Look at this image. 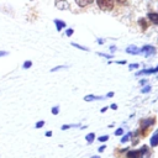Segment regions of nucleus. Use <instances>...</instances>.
I'll return each instance as SVG.
<instances>
[{"label": "nucleus", "instance_id": "4", "mask_svg": "<svg viewBox=\"0 0 158 158\" xmlns=\"http://www.w3.org/2000/svg\"><path fill=\"white\" fill-rule=\"evenodd\" d=\"M142 52H143L146 56H149V54H153V53L156 52V48L152 47V46H143Z\"/></svg>", "mask_w": 158, "mask_h": 158}, {"label": "nucleus", "instance_id": "11", "mask_svg": "<svg viewBox=\"0 0 158 158\" xmlns=\"http://www.w3.org/2000/svg\"><path fill=\"white\" fill-rule=\"evenodd\" d=\"M54 23H56V26H57V31H60V30H62V27H64V26H65V23H64V22H62V21H59V20H54Z\"/></svg>", "mask_w": 158, "mask_h": 158}, {"label": "nucleus", "instance_id": "2", "mask_svg": "<svg viewBox=\"0 0 158 158\" xmlns=\"http://www.w3.org/2000/svg\"><path fill=\"white\" fill-rule=\"evenodd\" d=\"M96 4L101 10L105 11H110L114 9V0H96Z\"/></svg>", "mask_w": 158, "mask_h": 158}, {"label": "nucleus", "instance_id": "8", "mask_svg": "<svg viewBox=\"0 0 158 158\" xmlns=\"http://www.w3.org/2000/svg\"><path fill=\"white\" fill-rule=\"evenodd\" d=\"M148 19H149L153 23L158 25V14H156V12H149V14H148Z\"/></svg>", "mask_w": 158, "mask_h": 158}, {"label": "nucleus", "instance_id": "26", "mask_svg": "<svg viewBox=\"0 0 158 158\" xmlns=\"http://www.w3.org/2000/svg\"><path fill=\"white\" fill-rule=\"evenodd\" d=\"M4 54H6L5 52H0V56H4Z\"/></svg>", "mask_w": 158, "mask_h": 158}, {"label": "nucleus", "instance_id": "21", "mask_svg": "<svg viewBox=\"0 0 158 158\" xmlns=\"http://www.w3.org/2000/svg\"><path fill=\"white\" fill-rule=\"evenodd\" d=\"M52 112H53L54 115H56V114H58V107H53V109H52Z\"/></svg>", "mask_w": 158, "mask_h": 158}, {"label": "nucleus", "instance_id": "15", "mask_svg": "<svg viewBox=\"0 0 158 158\" xmlns=\"http://www.w3.org/2000/svg\"><path fill=\"white\" fill-rule=\"evenodd\" d=\"M122 132H123V130H122V128H118V130H116L115 135H116V136H120V135H122Z\"/></svg>", "mask_w": 158, "mask_h": 158}, {"label": "nucleus", "instance_id": "6", "mask_svg": "<svg viewBox=\"0 0 158 158\" xmlns=\"http://www.w3.org/2000/svg\"><path fill=\"white\" fill-rule=\"evenodd\" d=\"M93 1H94V0H75L77 5L80 6V7H85V6L90 5V4H93Z\"/></svg>", "mask_w": 158, "mask_h": 158}, {"label": "nucleus", "instance_id": "12", "mask_svg": "<svg viewBox=\"0 0 158 158\" xmlns=\"http://www.w3.org/2000/svg\"><path fill=\"white\" fill-rule=\"evenodd\" d=\"M154 72H158V67H157L156 69H148V70H141V72H138L137 74H138V75H141V74H149V73H154Z\"/></svg>", "mask_w": 158, "mask_h": 158}, {"label": "nucleus", "instance_id": "9", "mask_svg": "<svg viewBox=\"0 0 158 158\" xmlns=\"http://www.w3.org/2000/svg\"><path fill=\"white\" fill-rule=\"evenodd\" d=\"M126 52H127V53H135V54H137L139 51H138V48H137L136 46H130V47H127Z\"/></svg>", "mask_w": 158, "mask_h": 158}, {"label": "nucleus", "instance_id": "5", "mask_svg": "<svg viewBox=\"0 0 158 158\" xmlns=\"http://www.w3.org/2000/svg\"><path fill=\"white\" fill-rule=\"evenodd\" d=\"M126 158H141L139 151L135 149V151H128V153L126 154Z\"/></svg>", "mask_w": 158, "mask_h": 158}, {"label": "nucleus", "instance_id": "18", "mask_svg": "<svg viewBox=\"0 0 158 158\" xmlns=\"http://www.w3.org/2000/svg\"><path fill=\"white\" fill-rule=\"evenodd\" d=\"M43 125H44V122H43V121H40V122H37V125H36V127H37V128H40V127H42Z\"/></svg>", "mask_w": 158, "mask_h": 158}, {"label": "nucleus", "instance_id": "16", "mask_svg": "<svg viewBox=\"0 0 158 158\" xmlns=\"http://www.w3.org/2000/svg\"><path fill=\"white\" fill-rule=\"evenodd\" d=\"M107 138H109L107 136H101V137H99V141L100 142H104V141H107Z\"/></svg>", "mask_w": 158, "mask_h": 158}, {"label": "nucleus", "instance_id": "13", "mask_svg": "<svg viewBox=\"0 0 158 158\" xmlns=\"http://www.w3.org/2000/svg\"><path fill=\"white\" fill-rule=\"evenodd\" d=\"M85 138H86V141H88L89 143H91V142L94 141V138H95V135H94V133H89V135H88Z\"/></svg>", "mask_w": 158, "mask_h": 158}, {"label": "nucleus", "instance_id": "19", "mask_svg": "<svg viewBox=\"0 0 158 158\" xmlns=\"http://www.w3.org/2000/svg\"><path fill=\"white\" fill-rule=\"evenodd\" d=\"M151 90V86H146L144 89H142V93H148Z\"/></svg>", "mask_w": 158, "mask_h": 158}, {"label": "nucleus", "instance_id": "22", "mask_svg": "<svg viewBox=\"0 0 158 158\" xmlns=\"http://www.w3.org/2000/svg\"><path fill=\"white\" fill-rule=\"evenodd\" d=\"M105 149V146H101V147H99V152H102Z\"/></svg>", "mask_w": 158, "mask_h": 158}, {"label": "nucleus", "instance_id": "7", "mask_svg": "<svg viewBox=\"0 0 158 158\" xmlns=\"http://www.w3.org/2000/svg\"><path fill=\"white\" fill-rule=\"evenodd\" d=\"M151 146H152V147L158 146V130L153 133V136H152V138H151Z\"/></svg>", "mask_w": 158, "mask_h": 158}, {"label": "nucleus", "instance_id": "14", "mask_svg": "<svg viewBox=\"0 0 158 158\" xmlns=\"http://www.w3.org/2000/svg\"><path fill=\"white\" fill-rule=\"evenodd\" d=\"M131 135H132V133H131V132H128V133H127L126 136H123V137L121 138V142H122V143H125V142H127V141H128V138L131 137Z\"/></svg>", "mask_w": 158, "mask_h": 158}, {"label": "nucleus", "instance_id": "27", "mask_svg": "<svg viewBox=\"0 0 158 158\" xmlns=\"http://www.w3.org/2000/svg\"><path fill=\"white\" fill-rule=\"evenodd\" d=\"M91 158H99V157H98V156H95V157H91Z\"/></svg>", "mask_w": 158, "mask_h": 158}, {"label": "nucleus", "instance_id": "20", "mask_svg": "<svg viewBox=\"0 0 158 158\" xmlns=\"http://www.w3.org/2000/svg\"><path fill=\"white\" fill-rule=\"evenodd\" d=\"M72 33H73V30H72V28H68V30H67V35H68V36H70Z\"/></svg>", "mask_w": 158, "mask_h": 158}, {"label": "nucleus", "instance_id": "23", "mask_svg": "<svg viewBox=\"0 0 158 158\" xmlns=\"http://www.w3.org/2000/svg\"><path fill=\"white\" fill-rule=\"evenodd\" d=\"M137 67H138L137 64H131V65H130V68H137Z\"/></svg>", "mask_w": 158, "mask_h": 158}, {"label": "nucleus", "instance_id": "3", "mask_svg": "<svg viewBox=\"0 0 158 158\" xmlns=\"http://www.w3.org/2000/svg\"><path fill=\"white\" fill-rule=\"evenodd\" d=\"M56 7L58 10H68L69 4H68L67 0H56Z\"/></svg>", "mask_w": 158, "mask_h": 158}, {"label": "nucleus", "instance_id": "1", "mask_svg": "<svg viewBox=\"0 0 158 158\" xmlns=\"http://www.w3.org/2000/svg\"><path fill=\"white\" fill-rule=\"evenodd\" d=\"M154 122H156V118L154 117H148V118H144V120H142L141 121V135L142 136H146L147 133V130L151 127V126H153L154 125Z\"/></svg>", "mask_w": 158, "mask_h": 158}, {"label": "nucleus", "instance_id": "25", "mask_svg": "<svg viewBox=\"0 0 158 158\" xmlns=\"http://www.w3.org/2000/svg\"><path fill=\"white\" fill-rule=\"evenodd\" d=\"M51 135H52V132H51V131H48V132H47V133H46V136H48V137H49V136H51Z\"/></svg>", "mask_w": 158, "mask_h": 158}, {"label": "nucleus", "instance_id": "24", "mask_svg": "<svg viewBox=\"0 0 158 158\" xmlns=\"http://www.w3.org/2000/svg\"><path fill=\"white\" fill-rule=\"evenodd\" d=\"M118 2H120V4H126L127 1H126V0H118Z\"/></svg>", "mask_w": 158, "mask_h": 158}, {"label": "nucleus", "instance_id": "10", "mask_svg": "<svg viewBox=\"0 0 158 158\" xmlns=\"http://www.w3.org/2000/svg\"><path fill=\"white\" fill-rule=\"evenodd\" d=\"M138 23H139V26H141V28L144 31L147 27H148V25H147V21L144 20V19H139L138 20Z\"/></svg>", "mask_w": 158, "mask_h": 158}, {"label": "nucleus", "instance_id": "17", "mask_svg": "<svg viewBox=\"0 0 158 158\" xmlns=\"http://www.w3.org/2000/svg\"><path fill=\"white\" fill-rule=\"evenodd\" d=\"M31 62H26V63H23V68H30L31 67Z\"/></svg>", "mask_w": 158, "mask_h": 158}]
</instances>
